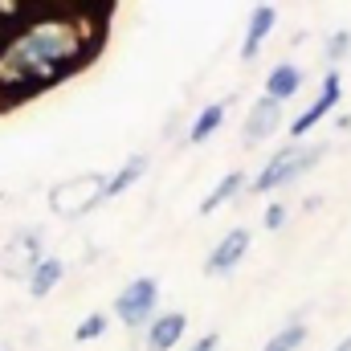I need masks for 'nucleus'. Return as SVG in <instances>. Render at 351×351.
<instances>
[{"label":"nucleus","instance_id":"nucleus-22","mask_svg":"<svg viewBox=\"0 0 351 351\" xmlns=\"http://www.w3.org/2000/svg\"><path fill=\"white\" fill-rule=\"evenodd\" d=\"M0 351H4V348H0Z\"/></svg>","mask_w":351,"mask_h":351},{"label":"nucleus","instance_id":"nucleus-1","mask_svg":"<svg viewBox=\"0 0 351 351\" xmlns=\"http://www.w3.org/2000/svg\"><path fill=\"white\" fill-rule=\"evenodd\" d=\"M102 184H106L102 172H82L74 180H62V184H53L49 204L58 217H82L94 204H102Z\"/></svg>","mask_w":351,"mask_h":351},{"label":"nucleus","instance_id":"nucleus-17","mask_svg":"<svg viewBox=\"0 0 351 351\" xmlns=\"http://www.w3.org/2000/svg\"><path fill=\"white\" fill-rule=\"evenodd\" d=\"M351 53V33L348 29H339L335 37H331V45H327V62H343Z\"/></svg>","mask_w":351,"mask_h":351},{"label":"nucleus","instance_id":"nucleus-11","mask_svg":"<svg viewBox=\"0 0 351 351\" xmlns=\"http://www.w3.org/2000/svg\"><path fill=\"white\" fill-rule=\"evenodd\" d=\"M62 274H66L62 258H41V262L33 265V274H29V294H33V298H45V294L62 282Z\"/></svg>","mask_w":351,"mask_h":351},{"label":"nucleus","instance_id":"nucleus-15","mask_svg":"<svg viewBox=\"0 0 351 351\" xmlns=\"http://www.w3.org/2000/svg\"><path fill=\"white\" fill-rule=\"evenodd\" d=\"M302 339H306V327H302V323H290V327H282L262 351H298L302 348Z\"/></svg>","mask_w":351,"mask_h":351},{"label":"nucleus","instance_id":"nucleus-13","mask_svg":"<svg viewBox=\"0 0 351 351\" xmlns=\"http://www.w3.org/2000/svg\"><path fill=\"white\" fill-rule=\"evenodd\" d=\"M241 188H245V176H241V172H229L225 180H221V184H217V188H213V192H208V196H204V204H200V217L217 213V208H221L225 200H233Z\"/></svg>","mask_w":351,"mask_h":351},{"label":"nucleus","instance_id":"nucleus-2","mask_svg":"<svg viewBox=\"0 0 351 351\" xmlns=\"http://www.w3.org/2000/svg\"><path fill=\"white\" fill-rule=\"evenodd\" d=\"M323 160V147H278L274 160L265 164V172L254 180V192H269V188H282L290 180H298L302 172H311L315 164Z\"/></svg>","mask_w":351,"mask_h":351},{"label":"nucleus","instance_id":"nucleus-6","mask_svg":"<svg viewBox=\"0 0 351 351\" xmlns=\"http://www.w3.org/2000/svg\"><path fill=\"white\" fill-rule=\"evenodd\" d=\"M245 254H250V233H245V229H233V233H225V237H221V245L208 254L204 274H229L233 265H241Z\"/></svg>","mask_w":351,"mask_h":351},{"label":"nucleus","instance_id":"nucleus-20","mask_svg":"<svg viewBox=\"0 0 351 351\" xmlns=\"http://www.w3.org/2000/svg\"><path fill=\"white\" fill-rule=\"evenodd\" d=\"M8 106H12V102H8V94L0 90V110H8Z\"/></svg>","mask_w":351,"mask_h":351},{"label":"nucleus","instance_id":"nucleus-3","mask_svg":"<svg viewBox=\"0 0 351 351\" xmlns=\"http://www.w3.org/2000/svg\"><path fill=\"white\" fill-rule=\"evenodd\" d=\"M156 302H160V282H156V278H135V282L114 298V315H119V323H127V327H143V323L156 315Z\"/></svg>","mask_w":351,"mask_h":351},{"label":"nucleus","instance_id":"nucleus-10","mask_svg":"<svg viewBox=\"0 0 351 351\" xmlns=\"http://www.w3.org/2000/svg\"><path fill=\"white\" fill-rule=\"evenodd\" d=\"M302 86V70L298 66H290V62H282V66H274L269 70V78H265V98H274V102H286V98H294Z\"/></svg>","mask_w":351,"mask_h":351},{"label":"nucleus","instance_id":"nucleus-5","mask_svg":"<svg viewBox=\"0 0 351 351\" xmlns=\"http://www.w3.org/2000/svg\"><path fill=\"white\" fill-rule=\"evenodd\" d=\"M41 258H45V254H41L37 233H21V237H12V245L4 250V274H8V278H29L33 265L41 262Z\"/></svg>","mask_w":351,"mask_h":351},{"label":"nucleus","instance_id":"nucleus-12","mask_svg":"<svg viewBox=\"0 0 351 351\" xmlns=\"http://www.w3.org/2000/svg\"><path fill=\"white\" fill-rule=\"evenodd\" d=\"M143 172H147V156H131V160H127L114 176H106V184H102V200H110V196L127 192V188H131Z\"/></svg>","mask_w":351,"mask_h":351},{"label":"nucleus","instance_id":"nucleus-7","mask_svg":"<svg viewBox=\"0 0 351 351\" xmlns=\"http://www.w3.org/2000/svg\"><path fill=\"white\" fill-rule=\"evenodd\" d=\"M184 331H188V315L172 311V315H160V319L147 327L143 343H147V351H172L176 343L184 339Z\"/></svg>","mask_w":351,"mask_h":351},{"label":"nucleus","instance_id":"nucleus-14","mask_svg":"<svg viewBox=\"0 0 351 351\" xmlns=\"http://www.w3.org/2000/svg\"><path fill=\"white\" fill-rule=\"evenodd\" d=\"M221 119H225V102H208V106L196 114V123H192V131H188V143H204V139L221 127Z\"/></svg>","mask_w":351,"mask_h":351},{"label":"nucleus","instance_id":"nucleus-19","mask_svg":"<svg viewBox=\"0 0 351 351\" xmlns=\"http://www.w3.org/2000/svg\"><path fill=\"white\" fill-rule=\"evenodd\" d=\"M217 348H221V335H217V331H208L204 339H196L188 351H217Z\"/></svg>","mask_w":351,"mask_h":351},{"label":"nucleus","instance_id":"nucleus-18","mask_svg":"<svg viewBox=\"0 0 351 351\" xmlns=\"http://www.w3.org/2000/svg\"><path fill=\"white\" fill-rule=\"evenodd\" d=\"M265 229H282V225H286V204H278V200H274V204H265Z\"/></svg>","mask_w":351,"mask_h":351},{"label":"nucleus","instance_id":"nucleus-4","mask_svg":"<svg viewBox=\"0 0 351 351\" xmlns=\"http://www.w3.org/2000/svg\"><path fill=\"white\" fill-rule=\"evenodd\" d=\"M339 94H343V82H339V70H331V74H323V90H319V98L311 102V110H302L294 123H290V135L294 139H302L311 127H319L335 106H339Z\"/></svg>","mask_w":351,"mask_h":351},{"label":"nucleus","instance_id":"nucleus-9","mask_svg":"<svg viewBox=\"0 0 351 351\" xmlns=\"http://www.w3.org/2000/svg\"><path fill=\"white\" fill-rule=\"evenodd\" d=\"M274 25H278V12H274L269 4H258V8H254V16H250L245 41H241V62H254V58H258V49H262L265 37L274 33Z\"/></svg>","mask_w":351,"mask_h":351},{"label":"nucleus","instance_id":"nucleus-8","mask_svg":"<svg viewBox=\"0 0 351 351\" xmlns=\"http://www.w3.org/2000/svg\"><path fill=\"white\" fill-rule=\"evenodd\" d=\"M278 123H282V106L274 102V98H258L254 106H250V119H245V139L250 143H262V139H269L274 131H278Z\"/></svg>","mask_w":351,"mask_h":351},{"label":"nucleus","instance_id":"nucleus-16","mask_svg":"<svg viewBox=\"0 0 351 351\" xmlns=\"http://www.w3.org/2000/svg\"><path fill=\"white\" fill-rule=\"evenodd\" d=\"M102 331H106V315H86V319L78 323L74 339H78V343H90V339H98Z\"/></svg>","mask_w":351,"mask_h":351},{"label":"nucleus","instance_id":"nucleus-21","mask_svg":"<svg viewBox=\"0 0 351 351\" xmlns=\"http://www.w3.org/2000/svg\"><path fill=\"white\" fill-rule=\"evenodd\" d=\"M335 351H351V335L343 339V343H335Z\"/></svg>","mask_w":351,"mask_h":351}]
</instances>
